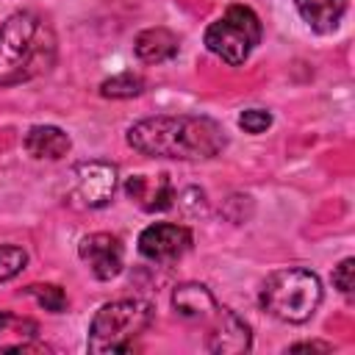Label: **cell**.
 I'll list each match as a JSON object with an SVG mask.
<instances>
[{"label":"cell","instance_id":"cell-1","mask_svg":"<svg viewBox=\"0 0 355 355\" xmlns=\"http://www.w3.org/2000/svg\"><path fill=\"white\" fill-rule=\"evenodd\" d=\"M125 141L147 158L208 161L227 147L225 128L200 114H161L139 119L128 128Z\"/></svg>","mask_w":355,"mask_h":355},{"label":"cell","instance_id":"cell-2","mask_svg":"<svg viewBox=\"0 0 355 355\" xmlns=\"http://www.w3.org/2000/svg\"><path fill=\"white\" fill-rule=\"evenodd\" d=\"M55 61V33L33 11H17L0 25V86L25 83Z\"/></svg>","mask_w":355,"mask_h":355},{"label":"cell","instance_id":"cell-3","mask_svg":"<svg viewBox=\"0 0 355 355\" xmlns=\"http://www.w3.org/2000/svg\"><path fill=\"white\" fill-rule=\"evenodd\" d=\"M258 302L269 316L288 324H302L316 313L322 302V280L302 266L275 269L263 280Z\"/></svg>","mask_w":355,"mask_h":355},{"label":"cell","instance_id":"cell-4","mask_svg":"<svg viewBox=\"0 0 355 355\" xmlns=\"http://www.w3.org/2000/svg\"><path fill=\"white\" fill-rule=\"evenodd\" d=\"M153 305L144 300H114L105 302L92 324H89V338L86 349L92 355H114V352H130L133 341L153 324Z\"/></svg>","mask_w":355,"mask_h":355},{"label":"cell","instance_id":"cell-5","mask_svg":"<svg viewBox=\"0 0 355 355\" xmlns=\"http://www.w3.org/2000/svg\"><path fill=\"white\" fill-rule=\"evenodd\" d=\"M261 36H263V28L258 14L250 6L236 3V6H227V11L205 28L202 44L227 67H241L250 58V53L261 44Z\"/></svg>","mask_w":355,"mask_h":355},{"label":"cell","instance_id":"cell-6","mask_svg":"<svg viewBox=\"0 0 355 355\" xmlns=\"http://www.w3.org/2000/svg\"><path fill=\"white\" fill-rule=\"evenodd\" d=\"M119 169L111 161H80L69 172V202L75 208H103L114 200Z\"/></svg>","mask_w":355,"mask_h":355},{"label":"cell","instance_id":"cell-7","mask_svg":"<svg viewBox=\"0 0 355 355\" xmlns=\"http://www.w3.org/2000/svg\"><path fill=\"white\" fill-rule=\"evenodd\" d=\"M194 244V236L186 225H175V222H153L139 233V252L141 258L169 266L175 261H180Z\"/></svg>","mask_w":355,"mask_h":355},{"label":"cell","instance_id":"cell-8","mask_svg":"<svg viewBox=\"0 0 355 355\" xmlns=\"http://www.w3.org/2000/svg\"><path fill=\"white\" fill-rule=\"evenodd\" d=\"M80 261L97 280H114L125 266V247L114 233H89L78 244Z\"/></svg>","mask_w":355,"mask_h":355},{"label":"cell","instance_id":"cell-9","mask_svg":"<svg viewBox=\"0 0 355 355\" xmlns=\"http://www.w3.org/2000/svg\"><path fill=\"white\" fill-rule=\"evenodd\" d=\"M208 322H211V330H208V338H205V349L208 352H216V355L250 352L252 333H250V324L236 311L219 305L216 313Z\"/></svg>","mask_w":355,"mask_h":355},{"label":"cell","instance_id":"cell-10","mask_svg":"<svg viewBox=\"0 0 355 355\" xmlns=\"http://www.w3.org/2000/svg\"><path fill=\"white\" fill-rule=\"evenodd\" d=\"M122 189H125V197L147 214L166 211V208L175 205V186H172L166 172H161V175H130Z\"/></svg>","mask_w":355,"mask_h":355},{"label":"cell","instance_id":"cell-11","mask_svg":"<svg viewBox=\"0 0 355 355\" xmlns=\"http://www.w3.org/2000/svg\"><path fill=\"white\" fill-rule=\"evenodd\" d=\"M22 147L36 161H61L72 150V139L58 125H33L28 128Z\"/></svg>","mask_w":355,"mask_h":355},{"label":"cell","instance_id":"cell-12","mask_svg":"<svg viewBox=\"0 0 355 355\" xmlns=\"http://www.w3.org/2000/svg\"><path fill=\"white\" fill-rule=\"evenodd\" d=\"M172 308H175L178 316H183L189 322H208L216 313L219 302H216V297L211 294L208 286H202V283H180L172 291Z\"/></svg>","mask_w":355,"mask_h":355},{"label":"cell","instance_id":"cell-13","mask_svg":"<svg viewBox=\"0 0 355 355\" xmlns=\"http://www.w3.org/2000/svg\"><path fill=\"white\" fill-rule=\"evenodd\" d=\"M133 50H136V58L144 64H164V61H172L178 55L180 42L169 28L158 25V28L141 31L133 42Z\"/></svg>","mask_w":355,"mask_h":355},{"label":"cell","instance_id":"cell-14","mask_svg":"<svg viewBox=\"0 0 355 355\" xmlns=\"http://www.w3.org/2000/svg\"><path fill=\"white\" fill-rule=\"evenodd\" d=\"M302 22L316 33H333L347 14L349 0H294Z\"/></svg>","mask_w":355,"mask_h":355},{"label":"cell","instance_id":"cell-15","mask_svg":"<svg viewBox=\"0 0 355 355\" xmlns=\"http://www.w3.org/2000/svg\"><path fill=\"white\" fill-rule=\"evenodd\" d=\"M141 92H144V78L136 72H119L100 83V94L108 100H128V97H139Z\"/></svg>","mask_w":355,"mask_h":355},{"label":"cell","instance_id":"cell-16","mask_svg":"<svg viewBox=\"0 0 355 355\" xmlns=\"http://www.w3.org/2000/svg\"><path fill=\"white\" fill-rule=\"evenodd\" d=\"M25 294L33 297V300H36L44 311H50V313H64V311H67V294H64V288L55 286V283H33V286L25 288Z\"/></svg>","mask_w":355,"mask_h":355},{"label":"cell","instance_id":"cell-17","mask_svg":"<svg viewBox=\"0 0 355 355\" xmlns=\"http://www.w3.org/2000/svg\"><path fill=\"white\" fill-rule=\"evenodd\" d=\"M28 263V252L17 244H0V283L17 277Z\"/></svg>","mask_w":355,"mask_h":355},{"label":"cell","instance_id":"cell-18","mask_svg":"<svg viewBox=\"0 0 355 355\" xmlns=\"http://www.w3.org/2000/svg\"><path fill=\"white\" fill-rule=\"evenodd\" d=\"M239 128L247 133H263L266 128H272V114L266 108H247L239 114Z\"/></svg>","mask_w":355,"mask_h":355},{"label":"cell","instance_id":"cell-19","mask_svg":"<svg viewBox=\"0 0 355 355\" xmlns=\"http://www.w3.org/2000/svg\"><path fill=\"white\" fill-rule=\"evenodd\" d=\"M333 286H336L344 297L352 294V288H355V261H352V258H344V261L333 269Z\"/></svg>","mask_w":355,"mask_h":355},{"label":"cell","instance_id":"cell-20","mask_svg":"<svg viewBox=\"0 0 355 355\" xmlns=\"http://www.w3.org/2000/svg\"><path fill=\"white\" fill-rule=\"evenodd\" d=\"M330 352L333 349V344H327V341H300V344H291L288 347V352Z\"/></svg>","mask_w":355,"mask_h":355},{"label":"cell","instance_id":"cell-21","mask_svg":"<svg viewBox=\"0 0 355 355\" xmlns=\"http://www.w3.org/2000/svg\"><path fill=\"white\" fill-rule=\"evenodd\" d=\"M11 324H14V316H11V311L0 308V333H6V330H8Z\"/></svg>","mask_w":355,"mask_h":355}]
</instances>
